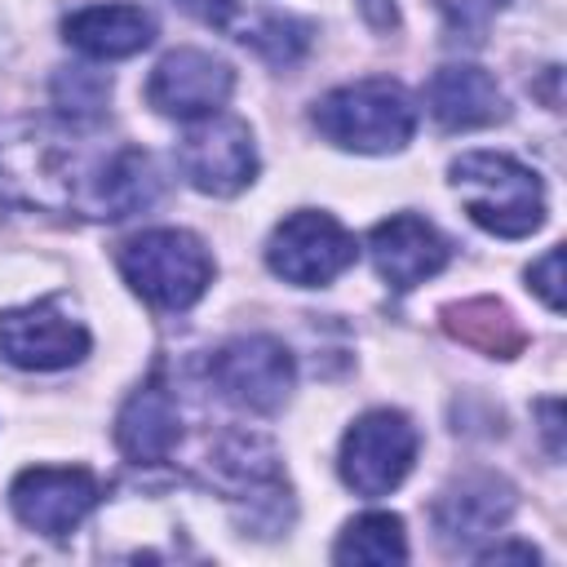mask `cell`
<instances>
[{"mask_svg":"<svg viewBox=\"0 0 567 567\" xmlns=\"http://www.w3.org/2000/svg\"><path fill=\"white\" fill-rule=\"evenodd\" d=\"M558 412H563L558 399H545V403H540V416H545V434H549V452H554V456L563 452V443H558Z\"/></svg>","mask_w":567,"mask_h":567,"instance_id":"25","label":"cell"},{"mask_svg":"<svg viewBox=\"0 0 567 567\" xmlns=\"http://www.w3.org/2000/svg\"><path fill=\"white\" fill-rule=\"evenodd\" d=\"M244 44H252V49H261L270 62H292L301 49H306V40H310V27L306 22H297V18H284V13H266L261 18V27H244V35H239Z\"/></svg>","mask_w":567,"mask_h":567,"instance_id":"19","label":"cell"},{"mask_svg":"<svg viewBox=\"0 0 567 567\" xmlns=\"http://www.w3.org/2000/svg\"><path fill=\"white\" fill-rule=\"evenodd\" d=\"M177 168L182 177L213 199H230L257 182V146L252 128L235 115H204L177 137Z\"/></svg>","mask_w":567,"mask_h":567,"instance_id":"8","label":"cell"},{"mask_svg":"<svg viewBox=\"0 0 567 567\" xmlns=\"http://www.w3.org/2000/svg\"><path fill=\"white\" fill-rule=\"evenodd\" d=\"M474 226L501 239H523L545 221V182L505 151H465L447 168Z\"/></svg>","mask_w":567,"mask_h":567,"instance_id":"2","label":"cell"},{"mask_svg":"<svg viewBox=\"0 0 567 567\" xmlns=\"http://www.w3.org/2000/svg\"><path fill=\"white\" fill-rule=\"evenodd\" d=\"M536 563L540 554L532 549V545H518V540H509V545H492V549H478V563Z\"/></svg>","mask_w":567,"mask_h":567,"instance_id":"24","label":"cell"},{"mask_svg":"<svg viewBox=\"0 0 567 567\" xmlns=\"http://www.w3.org/2000/svg\"><path fill=\"white\" fill-rule=\"evenodd\" d=\"M443 328L456 337V341H465V346H478L483 354H492V359H514L518 350H523V328H518V319L501 306V301H492V297H474V301H461V306H447L443 310Z\"/></svg>","mask_w":567,"mask_h":567,"instance_id":"17","label":"cell"},{"mask_svg":"<svg viewBox=\"0 0 567 567\" xmlns=\"http://www.w3.org/2000/svg\"><path fill=\"white\" fill-rule=\"evenodd\" d=\"M115 266L124 284L155 310H190L213 284V257L199 235L182 226H155L120 244Z\"/></svg>","mask_w":567,"mask_h":567,"instance_id":"4","label":"cell"},{"mask_svg":"<svg viewBox=\"0 0 567 567\" xmlns=\"http://www.w3.org/2000/svg\"><path fill=\"white\" fill-rule=\"evenodd\" d=\"M93 337L62 297H40L0 315V359L22 372H62L89 354Z\"/></svg>","mask_w":567,"mask_h":567,"instance_id":"7","label":"cell"},{"mask_svg":"<svg viewBox=\"0 0 567 567\" xmlns=\"http://www.w3.org/2000/svg\"><path fill=\"white\" fill-rule=\"evenodd\" d=\"M62 35L84 58H133L155 40V18L142 4L111 0V4H84L62 22Z\"/></svg>","mask_w":567,"mask_h":567,"instance_id":"15","label":"cell"},{"mask_svg":"<svg viewBox=\"0 0 567 567\" xmlns=\"http://www.w3.org/2000/svg\"><path fill=\"white\" fill-rule=\"evenodd\" d=\"M310 120L337 151L394 155L416 133V102L399 80H354L323 93Z\"/></svg>","mask_w":567,"mask_h":567,"instance_id":"3","label":"cell"},{"mask_svg":"<svg viewBox=\"0 0 567 567\" xmlns=\"http://www.w3.org/2000/svg\"><path fill=\"white\" fill-rule=\"evenodd\" d=\"M182 439V412H177V399L159 385V381H146L137 385L120 416H115V443L128 461L137 465H155V461H168L173 447Z\"/></svg>","mask_w":567,"mask_h":567,"instance_id":"16","label":"cell"},{"mask_svg":"<svg viewBox=\"0 0 567 567\" xmlns=\"http://www.w3.org/2000/svg\"><path fill=\"white\" fill-rule=\"evenodd\" d=\"M527 288H532L549 310H563V248H549L540 261L527 266Z\"/></svg>","mask_w":567,"mask_h":567,"instance_id":"22","label":"cell"},{"mask_svg":"<svg viewBox=\"0 0 567 567\" xmlns=\"http://www.w3.org/2000/svg\"><path fill=\"white\" fill-rule=\"evenodd\" d=\"M208 377L217 385V394L244 412L270 416L288 403L292 381H297V363L288 354L284 341L252 332V337H235L226 341L213 359H208Z\"/></svg>","mask_w":567,"mask_h":567,"instance_id":"9","label":"cell"},{"mask_svg":"<svg viewBox=\"0 0 567 567\" xmlns=\"http://www.w3.org/2000/svg\"><path fill=\"white\" fill-rule=\"evenodd\" d=\"M439 13H443V22L452 27V31H461V35H470V40H478L483 35V27L509 4V0H430Z\"/></svg>","mask_w":567,"mask_h":567,"instance_id":"21","label":"cell"},{"mask_svg":"<svg viewBox=\"0 0 567 567\" xmlns=\"http://www.w3.org/2000/svg\"><path fill=\"white\" fill-rule=\"evenodd\" d=\"M97 496H102L97 478L80 465H31L9 483V509L18 514L22 527L40 536L75 532L93 514Z\"/></svg>","mask_w":567,"mask_h":567,"instance_id":"10","label":"cell"},{"mask_svg":"<svg viewBox=\"0 0 567 567\" xmlns=\"http://www.w3.org/2000/svg\"><path fill=\"white\" fill-rule=\"evenodd\" d=\"M235 93V71L208 49H173L155 62L146 80V102L168 120H204L217 115Z\"/></svg>","mask_w":567,"mask_h":567,"instance_id":"11","label":"cell"},{"mask_svg":"<svg viewBox=\"0 0 567 567\" xmlns=\"http://www.w3.org/2000/svg\"><path fill=\"white\" fill-rule=\"evenodd\" d=\"M368 257L394 292H408V288L434 279L452 261V244L443 239V230L434 221H425L416 213H394L372 226Z\"/></svg>","mask_w":567,"mask_h":567,"instance_id":"12","label":"cell"},{"mask_svg":"<svg viewBox=\"0 0 567 567\" xmlns=\"http://www.w3.org/2000/svg\"><path fill=\"white\" fill-rule=\"evenodd\" d=\"M514 514V487L501 474H465L434 501V532L447 549H474Z\"/></svg>","mask_w":567,"mask_h":567,"instance_id":"13","label":"cell"},{"mask_svg":"<svg viewBox=\"0 0 567 567\" xmlns=\"http://www.w3.org/2000/svg\"><path fill=\"white\" fill-rule=\"evenodd\" d=\"M421 434L412 425L408 412L399 408H372L363 416L350 421V430L341 434V452H337V470L341 483L354 496H390L416 461Z\"/></svg>","mask_w":567,"mask_h":567,"instance_id":"5","label":"cell"},{"mask_svg":"<svg viewBox=\"0 0 567 567\" xmlns=\"http://www.w3.org/2000/svg\"><path fill=\"white\" fill-rule=\"evenodd\" d=\"M337 563H359V567H385V563H403L408 558V532L399 514L385 509H368L359 518H350L332 545Z\"/></svg>","mask_w":567,"mask_h":567,"instance_id":"18","label":"cell"},{"mask_svg":"<svg viewBox=\"0 0 567 567\" xmlns=\"http://www.w3.org/2000/svg\"><path fill=\"white\" fill-rule=\"evenodd\" d=\"M368 4H372V0H368Z\"/></svg>","mask_w":567,"mask_h":567,"instance_id":"26","label":"cell"},{"mask_svg":"<svg viewBox=\"0 0 567 567\" xmlns=\"http://www.w3.org/2000/svg\"><path fill=\"white\" fill-rule=\"evenodd\" d=\"M0 199L27 213L120 221L159 199V173L146 151L97 142L93 120L40 115L0 133Z\"/></svg>","mask_w":567,"mask_h":567,"instance_id":"1","label":"cell"},{"mask_svg":"<svg viewBox=\"0 0 567 567\" xmlns=\"http://www.w3.org/2000/svg\"><path fill=\"white\" fill-rule=\"evenodd\" d=\"M173 4H177L182 13L208 22V27H230V18H235V9H239V0H173Z\"/></svg>","mask_w":567,"mask_h":567,"instance_id":"23","label":"cell"},{"mask_svg":"<svg viewBox=\"0 0 567 567\" xmlns=\"http://www.w3.org/2000/svg\"><path fill=\"white\" fill-rule=\"evenodd\" d=\"M53 93H58L62 115H75V120H97V115H102V102L111 97V84H106L102 75H93V71L75 66V71H62V75H58Z\"/></svg>","mask_w":567,"mask_h":567,"instance_id":"20","label":"cell"},{"mask_svg":"<svg viewBox=\"0 0 567 567\" xmlns=\"http://www.w3.org/2000/svg\"><path fill=\"white\" fill-rule=\"evenodd\" d=\"M425 111L434 115L439 128L447 133H465V128H487L496 120H505V93L501 84L470 62H447L430 75L425 84Z\"/></svg>","mask_w":567,"mask_h":567,"instance_id":"14","label":"cell"},{"mask_svg":"<svg viewBox=\"0 0 567 567\" xmlns=\"http://www.w3.org/2000/svg\"><path fill=\"white\" fill-rule=\"evenodd\" d=\"M354 257H359L354 235L332 213L319 208L288 213L266 239V266L292 288H323L337 275H346Z\"/></svg>","mask_w":567,"mask_h":567,"instance_id":"6","label":"cell"}]
</instances>
